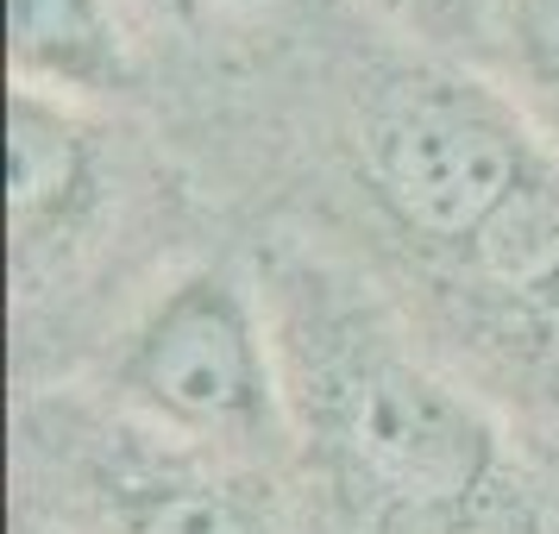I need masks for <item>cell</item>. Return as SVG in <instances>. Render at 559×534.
<instances>
[{"mask_svg":"<svg viewBox=\"0 0 559 534\" xmlns=\"http://www.w3.org/2000/svg\"><path fill=\"white\" fill-rule=\"evenodd\" d=\"M95 182V145L76 102H57L38 88L7 95V221L20 252L45 246L57 227H70Z\"/></svg>","mask_w":559,"mask_h":534,"instance_id":"obj_5","label":"cell"},{"mask_svg":"<svg viewBox=\"0 0 559 534\" xmlns=\"http://www.w3.org/2000/svg\"><path fill=\"white\" fill-rule=\"evenodd\" d=\"M484 13L522 102L559 132V0H484Z\"/></svg>","mask_w":559,"mask_h":534,"instance_id":"obj_7","label":"cell"},{"mask_svg":"<svg viewBox=\"0 0 559 534\" xmlns=\"http://www.w3.org/2000/svg\"><path fill=\"white\" fill-rule=\"evenodd\" d=\"M95 484L107 534H277V509L264 497L271 484L258 478V465H227L170 440L164 453H139Z\"/></svg>","mask_w":559,"mask_h":534,"instance_id":"obj_4","label":"cell"},{"mask_svg":"<svg viewBox=\"0 0 559 534\" xmlns=\"http://www.w3.org/2000/svg\"><path fill=\"white\" fill-rule=\"evenodd\" d=\"M365 177L415 239L497 252L540 202V157L522 107L465 76H403L365 114Z\"/></svg>","mask_w":559,"mask_h":534,"instance_id":"obj_3","label":"cell"},{"mask_svg":"<svg viewBox=\"0 0 559 534\" xmlns=\"http://www.w3.org/2000/svg\"><path fill=\"white\" fill-rule=\"evenodd\" d=\"M139 428L189 453L258 465L289 434V378L258 302L227 271H182L114 358Z\"/></svg>","mask_w":559,"mask_h":534,"instance_id":"obj_2","label":"cell"},{"mask_svg":"<svg viewBox=\"0 0 559 534\" xmlns=\"http://www.w3.org/2000/svg\"><path fill=\"white\" fill-rule=\"evenodd\" d=\"M7 70L13 88L88 102L127 88V32L107 0H7Z\"/></svg>","mask_w":559,"mask_h":534,"instance_id":"obj_6","label":"cell"},{"mask_svg":"<svg viewBox=\"0 0 559 534\" xmlns=\"http://www.w3.org/2000/svg\"><path fill=\"white\" fill-rule=\"evenodd\" d=\"M308 428L340 478L383 515H440L472 503L497 472V428L465 390L403 358L353 321L302 358Z\"/></svg>","mask_w":559,"mask_h":534,"instance_id":"obj_1","label":"cell"}]
</instances>
